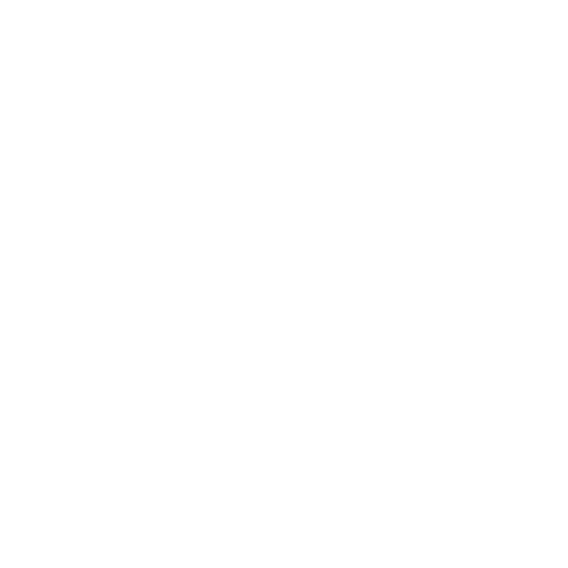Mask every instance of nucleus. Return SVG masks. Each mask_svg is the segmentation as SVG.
Masks as SVG:
<instances>
[]
</instances>
